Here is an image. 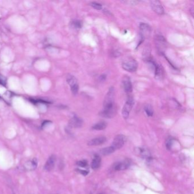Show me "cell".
<instances>
[{
	"instance_id": "obj_23",
	"label": "cell",
	"mask_w": 194,
	"mask_h": 194,
	"mask_svg": "<svg viewBox=\"0 0 194 194\" xmlns=\"http://www.w3.org/2000/svg\"><path fill=\"white\" fill-rule=\"evenodd\" d=\"M80 173L81 174H82L83 175H86L88 174V172H87L86 171H84V170H79L78 169V170Z\"/></svg>"
},
{
	"instance_id": "obj_6",
	"label": "cell",
	"mask_w": 194,
	"mask_h": 194,
	"mask_svg": "<svg viewBox=\"0 0 194 194\" xmlns=\"http://www.w3.org/2000/svg\"><path fill=\"white\" fill-rule=\"evenodd\" d=\"M150 5L152 10H154L157 14L162 15L164 13V9L159 1H151Z\"/></svg>"
},
{
	"instance_id": "obj_9",
	"label": "cell",
	"mask_w": 194,
	"mask_h": 194,
	"mask_svg": "<svg viewBox=\"0 0 194 194\" xmlns=\"http://www.w3.org/2000/svg\"><path fill=\"white\" fill-rule=\"evenodd\" d=\"M107 141V138L104 136L98 137L92 139L88 142V145L89 146H99L103 145Z\"/></svg>"
},
{
	"instance_id": "obj_11",
	"label": "cell",
	"mask_w": 194,
	"mask_h": 194,
	"mask_svg": "<svg viewBox=\"0 0 194 194\" xmlns=\"http://www.w3.org/2000/svg\"><path fill=\"white\" fill-rule=\"evenodd\" d=\"M130 165V161L128 159H125L122 162H118L114 166V170L116 171H121L127 169Z\"/></svg>"
},
{
	"instance_id": "obj_4",
	"label": "cell",
	"mask_w": 194,
	"mask_h": 194,
	"mask_svg": "<svg viewBox=\"0 0 194 194\" xmlns=\"http://www.w3.org/2000/svg\"><path fill=\"white\" fill-rule=\"evenodd\" d=\"M134 104V100L131 97L128 98L127 101L125 102L122 111L123 116L124 119L127 120L129 116L130 112H131L132 108L133 107Z\"/></svg>"
},
{
	"instance_id": "obj_14",
	"label": "cell",
	"mask_w": 194,
	"mask_h": 194,
	"mask_svg": "<svg viewBox=\"0 0 194 194\" xmlns=\"http://www.w3.org/2000/svg\"><path fill=\"white\" fill-rule=\"evenodd\" d=\"M101 158L99 155H95L91 163V167L93 170L98 169L101 165Z\"/></svg>"
},
{
	"instance_id": "obj_24",
	"label": "cell",
	"mask_w": 194,
	"mask_h": 194,
	"mask_svg": "<svg viewBox=\"0 0 194 194\" xmlns=\"http://www.w3.org/2000/svg\"><path fill=\"white\" fill-rule=\"evenodd\" d=\"M103 194V193H100V194Z\"/></svg>"
},
{
	"instance_id": "obj_22",
	"label": "cell",
	"mask_w": 194,
	"mask_h": 194,
	"mask_svg": "<svg viewBox=\"0 0 194 194\" xmlns=\"http://www.w3.org/2000/svg\"><path fill=\"white\" fill-rule=\"evenodd\" d=\"M7 83L6 79L5 76H2V75H0V84L3 86H6Z\"/></svg>"
},
{
	"instance_id": "obj_7",
	"label": "cell",
	"mask_w": 194,
	"mask_h": 194,
	"mask_svg": "<svg viewBox=\"0 0 194 194\" xmlns=\"http://www.w3.org/2000/svg\"><path fill=\"white\" fill-rule=\"evenodd\" d=\"M56 156L54 155H51L48 159H47L46 163H45L44 169L45 170H47L48 172H50L53 170L54 168L55 163H56Z\"/></svg>"
},
{
	"instance_id": "obj_2",
	"label": "cell",
	"mask_w": 194,
	"mask_h": 194,
	"mask_svg": "<svg viewBox=\"0 0 194 194\" xmlns=\"http://www.w3.org/2000/svg\"><path fill=\"white\" fill-rule=\"evenodd\" d=\"M122 67L124 70L130 72H133L137 69L138 63L134 59L129 58L123 61Z\"/></svg>"
},
{
	"instance_id": "obj_19",
	"label": "cell",
	"mask_w": 194,
	"mask_h": 194,
	"mask_svg": "<svg viewBox=\"0 0 194 194\" xmlns=\"http://www.w3.org/2000/svg\"><path fill=\"white\" fill-rule=\"evenodd\" d=\"M72 26L75 29H80L82 26V22L78 20H75L72 22Z\"/></svg>"
},
{
	"instance_id": "obj_17",
	"label": "cell",
	"mask_w": 194,
	"mask_h": 194,
	"mask_svg": "<svg viewBox=\"0 0 194 194\" xmlns=\"http://www.w3.org/2000/svg\"><path fill=\"white\" fill-rule=\"evenodd\" d=\"M144 110L146 113V114L149 116V117H151L153 115V109L152 108L150 104H147L145 106L144 108Z\"/></svg>"
},
{
	"instance_id": "obj_1",
	"label": "cell",
	"mask_w": 194,
	"mask_h": 194,
	"mask_svg": "<svg viewBox=\"0 0 194 194\" xmlns=\"http://www.w3.org/2000/svg\"><path fill=\"white\" fill-rule=\"evenodd\" d=\"M117 112V108L115 103L103 104V109L100 112V115L105 118H111L113 117Z\"/></svg>"
},
{
	"instance_id": "obj_21",
	"label": "cell",
	"mask_w": 194,
	"mask_h": 194,
	"mask_svg": "<svg viewBox=\"0 0 194 194\" xmlns=\"http://www.w3.org/2000/svg\"><path fill=\"white\" fill-rule=\"evenodd\" d=\"M76 165L79 166V167H86L88 165V163H87V161H86V160H82V161H78L77 163H76Z\"/></svg>"
},
{
	"instance_id": "obj_5",
	"label": "cell",
	"mask_w": 194,
	"mask_h": 194,
	"mask_svg": "<svg viewBox=\"0 0 194 194\" xmlns=\"http://www.w3.org/2000/svg\"><path fill=\"white\" fill-rule=\"evenodd\" d=\"M126 139L124 135L120 134L115 137V138L113 140V141L112 142V144L111 146L115 150L120 149L121 148L123 147V146L125 144Z\"/></svg>"
},
{
	"instance_id": "obj_8",
	"label": "cell",
	"mask_w": 194,
	"mask_h": 194,
	"mask_svg": "<svg viewBox=\"0 0 194 194\" xmlns=\"http://www.w3.org/2000/svg\"><path fill=\"white\" fill-rule=\"evenodd\" d=\"M140 29L142 37L144 38L150 36L151 33V27L147 23H141L140 25Z\"/></svg>"
},
{
	"instance_id": "obj_20",
	"label": "cell",
	"mask_w": 194,
	"mask_h": 194,
	"mask_svg": "<svg viewBox=\"0 0 194 194\" xmlns=\"http://www.w3.org/2000/svg\"><path fill=\"white\" fill-rule=\"evenodd\" d=\"M174 139L172 137H169L166 140V148L168 149H170L172 147V145L173 144V142Z\"/></svg>"
},
{
	"instance_id": "obj_16",
	"label": "cell",
	"mask_w": 194,
	"mask_h": 194,
	"mask_svg": "<svg viewBox=\"0 0 194 194\" xmlns=\"http://www.w3.org/2000/svg\"><path fill=\"white\" fill-rule=\"evenodd\" d=\"M114 151H115V150L110 146H109L107 148H104L103 149H102L101 150L100 152H101V154H103V155H110V154L113 153Z\"/></svg>"
},
{
	"instance_id": "obj_3",
	"label": "cell",
	"mask_w": 194,
	"mask_h": 194,
	"mask_svg": "<svg viewBox=\"0 0 194 194\" xmlns=\"http://www.w3.org/2000/svg\"><path fill=\"white\" fill-rule=\"evenodd\" d=\"M67 82L71 87V91L74 95H76L79 91V84L76 78L71 75L67 77Z\"/></svg>"
},
{
	"instance_id": "obj_18",
	"label": "cell",
	"mask_w": 194,
	"mask_h": 194,
	"mask_svg": "<svg viewBox=\"0 0 194 194\" xmlns=\"http://www.w3.org/2000/svg\"><path fill=\"white\" fill-rule=\"evenodd\" d=\"M90 5L96 10H101L102 9V5L100 3L96 2H92L90 3Z\"/></svg>"
},
{
	"instance_id": "obj_15",
	"label": "cell",
	"mask_w": 194,
	"mask_h": 194,
	"mask_svg": "<svg viewBox=\"0 0 194 194\" xmlns=\"http://www.w3.org/2000/svg\"><path fill=\"white\" fill-rule=\"evenodd\" d=\"M107 124L104 121L99 122L92 127V129L96 130H102L105 129L107 128Z\"/></svg>"
},
{
	"instance_id": "obj_12",
	"label": "cell",
	"mask_w": 194,
	"mask_h": 194,
	"mask_svg": "<svg viewBox=\"0 0 194 194\" xmlns=\"http://www.w3.org/2000/svg\"><path fill=\"white\" fill-rule=\"evenodd\" d=\"M123 84L124 90L127 93H130L132 92L133 87L129 77L125 76L123 80Z\"/></svg>"
},
{
	"instance_id": "obj_10",
	"label": "cell",
	"mask_w": 194,
	"mask_h": 194,
	"mask_svg": "<svg viewBox=\"0 0 194 194\" xmlns=\"http://www.w3.org/2000/svg\"><path fill=\"white\" fill-rule=\"evenodd\" d=\"M83 123V120L80 118L75 116L69 120V125L72 128H78L82 126Z\"/></svg>"
},
{
	"instance_id": "obj_13",
	"label": "cell",
	"mask_w": 194,
	"mask_h": 194,
	"mask_svg": "<svg viewBox=\"0 0 194 194\" xmlns=\"http://www.w3.org/2000/svg\"><path fill=\"white\" fill-rule=\"evenodd\" d=\"M155 43L158 47V49H160V51L162 52V49L166 46V39L161 35H157L155 37Z\"/></svg>"
}]
</instances>
